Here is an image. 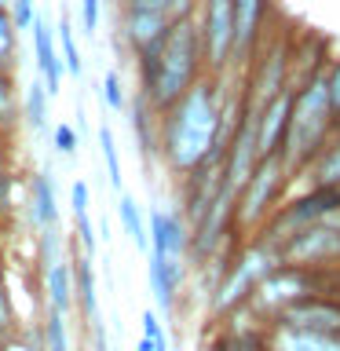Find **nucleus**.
I'll use <instances>...</instances> for the list:
<instances>
[{
    "mask_svg": "<svg viewBox=\"0 0 340 351\" xmlns=\"http://www.w3.org/2000/svg\"><path fill=\"white\" fill-rule=\"evenodd\" d=\"M263 348L267 351H340V337L311 333V329H289V326H267L263 329Z\"/></svg>",
    "mask_w": 340,
    "mask_h": 351,
    "instance_id": "obj_15",
    "label": "nucleus"
},
{
    "mask_svg": "<svg viewBox=\"0 0 340 351\" xmlns=\"http://www.w3.org/2000/svg\"><path fill=\"white\" fill-rule=\"evenodd\" d=\"M117 216H121V227H125V234L132 238V245L139 252H150V234H147V223H143V213L136 205V197L128 191H121L117 197Z\"/></svg>",
    "mask_w": 340,
    "mask_h": 351,
    "instance_id": "obj_22",
    "label": "nucleus"
},
{
    "mask_svg": "<svg viewBox=\"0 0 340 351\" xmlns=\"http://www.w3.org/2000/svg\"><path fill=\"white\" fill-rule=\"evenodd\" d=\"M271 11V0H234V66H249L260 48V29Z\"/></svg>",
    "mask_w": 340,
    "mask_h": 351,
    "instance_id": "obj_11",
    "label": "nucleus"
},
{
    "mask_svg": "<svg viewBox=\"0 0 340 351\" xmlns=\"http://www.w3.org/2000/svg\"><path fill=\"white\" fill-rule=\"evenodd\" d=\"M121 37L125 44L132 48V55H143L150 48H158V44L169 37L172 29V19L165 15V11H147V8H125L121 4Z\"/></svg>",
    "mask_w": 340,
    "mask_h": 351,
    "instance_id": "obj_9",
    "label": "nucleus"
},
{
    "mask_svg": "<svg viewBox=\"0 0 340 351\" xmlns=\"http://www.w3.org/2000/svg\"><path fill=\"white\" fill-rule=\"evenodd\" d=\"M202 19L197 33H202V51H205V73L223 77L227 66L234 62V0H197Z\"/></svg>",
    "mask_w": 340,
    "mask_h": 351,
    "instance_id": "obj_7",
    "label": "nucleus"
},
{
    "mask_svg": "<svg viewBox=\"0 0 340 351\" xmlns=\"http://www.w3.org/2000/svg\"><path fill=\"white\" fill-rule=\"evenodd\" d=\"M106 351H110V348H106Z\"/></svg>",
    "mask_w": 340,
    "mask_h": 351,
    "instance_id": "obj_43",
    "label": "nucleus"
},
{
    "mask_svg": "<svg viewBox=\"0 0 340 351\" xmlns=\"http://www.w3.org/2000/svg\"><path fill=\"white\" fill-rule=\"evenodd\" d=\"M333 132H337V125H333V114H329L326 81H322V73H318L315 81L293 88L289 128H285V143H282V154H278L293 180H300L307 172V165L318 158V150L326 147V139L333 136Z\"/></svg>",
    "mask_w": 340,
    "mask_h": 351,
    "instance_id": "obj_3",
    "label": "nucleus"
},
{
    "mask_svg": "<svg viewBox=\"0 0 340 351\" xmlns=\"http://www.w3.org/2000/svg\"><path fill=\"white\" fill-rule=\"evenodd\" d=\"M99 150H103V161H106V180L121 194L125 191V176H121V154H117V139L110 125H99Z\"/></svg>",
    "mask_w": 340,
    "mask_h": 351,
    "instance_id": "obj_25",
    "label": "nucleus"
},
{
    "mask_svg": "<svg viewBox=\"0 0 340 351\" xmlns=\"http://www.w3.org/2000/svg\"><path fill=\"white\" fill-rule=\"evenodd\" d=\"M322 81H326V99H329V114H333V125L340 128V55H333V59L326 62Z\"/></svg>",
    "mask_w": 340,
    "mask_h": 351,
    "instance_id": "obj_29",
    "label": "nucleus"
},
{
    "mask_svg": "<svg viewBox=\"0 0 340 351\" xmlns=\"http://www.w3.org/2000/svg\"><path fill=\"white\" fill-rule=\"evenodd\" d=\"M55 40H59V59L66 66V73L81 81L84 77V59H81V48H77V37H73V26H70V19H66V11H62L59 26H55Z\"/></svg>",
    "mask_w": 340,
    "mask_h": 351,
    "instance_id": "obj_23",
    "label": "nucleus"
},
{
    "mask_svg": "<svg viewBox=\"0 0 340 351\" xmlns=\"http://www.w3.org/2000/svg\"><path fill=\"white\" fill-rule=\"evenodd\" d=\"M15 333H19V315H15V304H11L8 285L0 282V340H11Z\"/></svg>",
    "mask_w": 340,
    "mask_h": 351,
    "instance_id": "obj_31",
    "label": "nucleus"
},
{
    "mask_svg": "<svg viewBox=\"0 0 340 351\" xmlns=\"http://www.w3.org/2000/svg\"><path fill=\"white\" fill-rule=\"evenodd\" d=\"M139 326H143V337L147 340H154V351H169V337H165V326H161V318H158V311H143L139 315Z\"/></svg>",
    "mask_w": 340,
    "mask_h": 351,
    "instance_id": "obj_33",
    "label": "nucleus"
},
{
    "mask_svg": "<svg viewBox=\"0 0 340 351\" xmlns=\"http://www.w3.org/2000/svg\"><path fill=\"white\" fill-rule=\"evenodd\" d=\"M282 267H315V271H340V230L329 223H311L293 230L278 241Z\"/></svg>",
    "mask_w": 340,
    "mask_h": 351,
    "instance_id": "obj_6",
    "label": "nucleus"
},
{
    "mask_svg": "<svg viewBox=\"0 0 340 351\" xmlns=\"http://www.w3.org/2000/svg\"><path fill=\"white\" fill-rule=\"evenodd\" d=\"M103 103H106V110H114V114H125L128 110V95H125V84H121L117 70H106V77H103Z\"/></svg>",
    "mask_w": 340,
    "mask_h": 351,
    "instance_id": "obj_30",
    "label": "nucleus"
},
{
    "mask_svg": "<svg viewBox=\"0 0 340 351\" xmlns=\"http://www.w3.org/2000/svg\"><path fill=\"white\" fill-rule=\"evenodd\" d=\"M40 278H44V293H48V307L70 315V307L77 304V296H73V260H66V256L55 260Z\"/></svg>",
    "mask_w": 340,
    "mask_h": 351,
    "instance_id": "obj_18",
    "label": "nucleus"
},
{
    "mask_svg": "<svg viewBox=\"0 0 340 351\" xmlns=\"http://www.w3.org/2000/svg\"><path fill=\"white\" fill-rule=\"evenodd\" d=\"M48 103H51L48 88H44L40 77H33V84L26 88V114H22L33 132H44V128H48Z\"/></svg>",
    "mask_w": 340,
    "mask_h": 351,
    "instance_id": "obj_24",
    "label": "nucleus"
},
{
    "mask_svg": "<svg viewBox=\"0 0 340 351\" xmlns=\"http://www.w3.org/2000/svg\"><path fill=\"white\" fill-rule=\"evenodd\" d=\"M73 296L81 304V315L88 329L103 326V311H99V285H95V260L92 256H77L73 260Z\"/></svg>",
    "mask_w": 340,
    "mask_h": 351,
    "instance_id": "obj_16",
    "label": "nucleus"
},
{
    "mask_svg": "<svg viewBox=\"0 0 340 351\" xmlns=\"http://www.w3.org/2000/svg\"><path fill=\"white\" fill-rule=\"evenodd\" d=\"M88 205H92L88 183H84V180H73V183H70V208H73V219H77V216H88Z\"/></svg>",
    "mask_w": 340,
    "mask_h": 351,
    "instance_id": "obj_37",
    "label": "nucleus"
},
{
    "mask_svg": "<svg viewBox=\"0 0 340 351\" xmlns=\"http://www.w3.org/2000/svg\"><path fill=\"white\" fill-rule=\"evenodd\" d=\"M223 103H227V95L219 88V77L205 73L180 103L169 106L158 117V150L175 176H186L197 165L216 161L212 150H216Z\"/></svg>",
    "mask_w": 340,
    "mask_h": 351,
    "instance_id": "obj_1",
    "label": "nucleus"
},
{
    "mask_svg": "<svg viewBox=\"0 0 340 351\" xmlns=\"http://www.w3.org/2000/svg\"><path fill=\"white\" fill-rule=\"evenodd\" d=\"M136 351H154V340H147V337H139V344H136Z\"/></svg>",
    "mask_w": 340,
    "mask_h": 351,
    "instance_id": "obj_39",
    "label": "nucleus"
},
{
    "mask_svg": "<svg viewBox=\"0 0 340 351\" xmlns=\"http://www.w3.org/2000/svg\"><path fill=\"white\" fill-rule=\"evenodd\" d=\"M29 29H33V55H37L40 81H44V88H48V95L55 99V95L62 92V73H66V66H62V59H59V51H55V33H51L48 22H44L40 11L33 15Z\"/></svg>",
    "mask_w": 340,
    "mask_h": 351,
    "instance_id": "obj_13",
    "label": "nucleus"
},
{
    "mask_svg": "<svg viewBox=\"0 0 340 351\" xmlns=\"http://www.w3.org/2000/svg\"><path fill=\"white\" fill-rule=\"evenodd\" d=\"M8 15H11V22H15V29H29L33 15H37V0H11Z\"/></svg>",
    "mask_w": 340,
    "mask_h": 351,
    "instance_id": "obj_36",
    "label": "nucleus"
},
{
    "mask_svg": "<svg viewBox=\"0 0 340 351\" xmlns=\"http://www.w3.org/2000/svg\"><path fill=\"white\" fill-rule=\"evenodd\" d=\"M0 282H4V252H0Z\"/></svg>",
    "mask_w": 340,
    "mask_h": 351,
    "instance_id": "obj_40",
    "label": "nucleus"
},
{
    "mask_svg": "<svg viewBox=\"0 0 340 351\" xmlns=\"http://www.w3.org/2000/svg\"><path fill=\"white\" fill-rule=\"evenodd\" d=\"M4 348H8V340H0V351H4Z\"/></svg>",
    "mask_w": 340,
    "mask_h": 351,
    "instance_id": "obj_42",
    "label": "nucleus"
},
{
    "mask_svg": "<svg viewBox=\"0 0 340 351\" xmlns=\"http://www.w3.org/2000/svg\"><path fill=\"white\" fill-rule=\"evenodd\" d=\"M77 128L73 125H66V121H59V125L51 128V147H55V154H59V158H73L77 154Z\"/></svg>",
    "mask_w": 340,
    "mask_h": 351,
    "instance_id": "obj_32",
    "label": "nucleus"
},
{
    "mask_svg": "<svg viewBox=\"0 0 340 351\" xmlns=\"http://www.w3.org/2000/svg\"><path fill=\"white\" fill-rule=\"evenodd\" d=\"M19 99H15V88H11V77L0 73V136H11L19 128Z\"/></svg>",
    "mask_w": 340,
    "mask_h": 351,
    "instance_id": "obj_28",
    "label": "nucleus"
},
{
    "mask_svg": "<svg viewBox=\"0 0 340 351\" xmlns=\"http://www.w3.org/2000/svg\"><path fill=\"white\" fill-rule=\"evenodd\" d=\"M73 223H77V238H81L84 256H92V260H95V252H99V230L92 227V216H77Z\"/></svg>",
    "mask_w": 340,
    "mask_h": 351,
    "instance_id": "obj_34",
    "label": "nucleus"
},
{
    "mask_svg": "<svg viewBox=\"0 0 340 351\" xmlns=\"http://www.w3.org/2000/svg\"><path fill=\"white\" fill-rule=\"evenodd\" d=\"M300 180H307V186H340V128L326 139V147L318 150V158L307 165Z\"/></svg>",
    "mask_w": 340,
    "mask_h": 351,
    "instance_id": "obj_19",
    "label": "nucleus"
},
{
    "mask_svg": "<svg viewBox=\"0 0 340 351\" xmlns=\"http://www.w3.org/2000/svg\"><path fill=\"white\" fill-rule=\"evenodd\" d=\"M136 66H139V95L161 117L205 77V51H202L197 22L191 19L172 26L158 48L136 55Z\"/></svg>",
    "mask_w": 340,
    "mask_h": 351,
    "instance_id": "obj_2",
    "label": "nucleus"
},
{
    "mask_svg": "<svg viewBox=\"0 0 340 351\" xmlns=\"http://www.w3.org/2000/svg\"><path fill=\"white\" fill-rule=\"evenodd\" d=\"M40 337H44V351H70V333H66V315L48 307L40 322Z\"/></svg>",
    "mask_w": 340,
    "mask_h": 351,
    "instance_id": "obj_26",
    "label": "nucleus"
},
{
    "mask_svg": "<svg viewBox=\"0 0 340 351\" xmlns=\"http://www.w3.org/2000/svg\"><path fill=\"white\" fill-rule=\"evenodd\" d=\"M29 216L37 230H48L59 223V202H55V180L48 169H40L29 183Z\"/></svg>",
    "mask_w": 340,
    "mask_h": 351,
    "instance_id": "obj_17",
    "label": "nucleus"
},
{
    "mask_svg": "<svg viewBox=\"0 0 340 351\" xmlns=\"http://www.w3.org/2000/svg\"><path fill=\"white\" fill-rule=\"evenodd\" d=\"M150 252L172 260H186L191 252V227H186L183 213H169V208H150Z\"/></svg>",
    "mask_w": 340,
    "mask_h": 351,
    "instance_id": "obj_10",
    "label": "nucleus"
},
{
    "mask_svg": "<svg viewBox=\"0 0 340 351\" xmlns=\"http://www.w3.org/2000/svg\"><path fill=\"white\" fill-rule=\"evenodd\" d=\"M289 110H293V88H285L278 99H271V103L256 114V150H260V158L282 154L285 128H289Z\"/></svg>",
    "mask_w": 340,
    "mask_h": 351,
    "instance_id": "obj_12",
    "label": "nucleus"
},
{
    "mask_svg": "<svg viewBox=\"0 0 340 351\" xmlns=\"http://www.w3.org/2000/svg\"><path fill=\"white\" fill-rule=\"evenodd\" d=\"M274 267H278V249L271 241H260V238L241 241V249L230 256L227 271L219 274V282L208 293V318L219 322L230 311H238L241 304H249V296L260 285V278Z\"/></svg>",
    "mask_w": 340,
    "mask_h": 351,
    "instance_id": "obj_4",
    "label": "nucleus"
},
{
    "mask_svg": "<svg viewBox=\"0 0 340 351\" xmlns=\"http://www.w3.org/2000/svg\"><path fill=\"white\" fill-rule=\"evenodd\" d=\"M293 176L282 165V158H260L252 176L245 180V186L234 197V230L238 238H249L267 223V216L285 202V191H289Z\"/></svg>",
    "mask_w": 340,
    "mask_h": 351,
    "instance_id": "obj_5",
    "label": "nucleus"
},
{
    "mask_svg": "<svg viewBox=\"0 0 340 351\" xmlns=\"http://www.w3.org/2000/svg\"><path fill=\"white\" fill-rule=\"evenodd\" d=\"M128 110H132V132H136V143H139V158L147 165L158 154V114L150 110V103L143 95L132 99Z\"/></svg>",
    "mask_w": 340,
    "mask_h": 351,
    "instance_id": "obj_20",
    "label": "nucleus"
},
{
    "mask_svg": "<svg viewBox=\"0 0 340 351\" xmlns=\"http://www.w3.org/2000/svg\"><path fill=\"white\" fill-rule=\"evenodd\" d=\"M271 326L311 329V333L340 337V296H311V300H300V304H293V307L274 315Z\"/></svg>",
    "mask_w": 340,
    "mask_h": 351,
    "instance_id": "obj_8",
    "label": "nucleus"
},
{
    "mask_svg": "<svg viewBox=\"0 0 340 351\" xmlns=\"http://www.w3.org/2000/svg\"><path fill=\"white\" fill-rule=\"evenodd\" d=\"M205 351H267V348H263V329H241V326L219 322Z\"/></svg>",
    "mask_w": 340,
    "mask_h": 351,
    "instance_id": "obj_21",
    "label": "nucleus"
},
{
    "mask_svg": "<svg viewBox=\"0 0 340 351\" xmlns=\"http://www.w3.org/2000/svg\"><path fill=\"white\" fill-rule=\"evenodd\" d=\"M147 278H150V293L165 315L175 311V293L183 285V260L161 256V252H147Z\"/></svg>",
    "mask_w": 340,
    "mask_h": 351,
    "instance_id": "obj_14",
    "label": "nucleus"
},
{
    "mask_svg": "<svg viewBox=\"0 0 340 351\" xmlns=\"http://www.w3.org/2000/svg\"><path fill=\"white\" fill-rule=\"evenodd\" d=\"M8 4H11V0H0V8H8Z\"/></svg>",
    "mask_w": 340,
    "mask_h": 351,
    "instance_id": "obj_41",
    "label": "nucleus"
},
{
    "mask_svg": "<svg viewBox=\"0 0 340 351\" xmlns=\"http://www.w3.org/2000/svg\"><path fill=\"white\" fill-rule=\"evenodd\" d=\"M103 22V0H81V29L84 37H95Z\"/></svg>",
    "mask_w": 340,
    "mask_h": 351,
    "instance_id": "obj_35",
    "label": "nucleus"
},
{
    "mask_svg": "<svg viewBox=\"0 0 340 351\" xmlns=\"http://www.w3.org/2000/svg\"><path fill=\"white\" fill-rule=\"evenodd\" d=\"M322 223H329V227H337V230H340V208H337V213H329Z\"/></svg>",
    "mask_w": 340,
    "mask_h": 351,
    "instance_id": "obj_38",
    "label": "nucleus"
},
{
    "mask_svg": "<svg viewBox=\"0 0 340 351\" xmlns=\"http://www.w3.org/2000/svg\"><path fill=\"white\" fill-rule=\"evenodd\" d=\"M15 59H19V29L8 15V8H0V73L11 77Z\"/></svg>",
    "mask_w": 340,
    "mask_h": 351,
    "instance_id": "obj_27",
    "label": "nucleus"
}]
</instances>
